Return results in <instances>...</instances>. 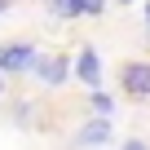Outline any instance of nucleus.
<instances>
[{
    "label": "nucleus",
    "mask_w": 150,
    "mask_h": 150,
    "mask_svg": "<svg viewBox=\"0 0 150 150\" xmlns=\"http://www.w3.org/2000/svg\"><path fill=\"white\" fill-rule=\"evenodd\" d=\"M102 141H110V115H97L75 132V146H102Z\"/></svg>",
    "instance_id": "4"
},
{
    "label": "nucleus",
    "mask_w": 150,
    "mask_h": 150,
    "mask_svg": "<svg viewBox=\"0 0 150 150\" xmlns=\"http://www.w3.org/2000/svg\"><path fill=\"white\" fill-rule=\"evenodd\" d=\"M119 5H132V0H119Z\"/></svg>",
    "instance_id": "12"
},
{
    "label": "nucleus",
    "mask_w": 150,
    "mask_h": 150,
    "mask_svg": "<svg viewBox=\"0 0 150 150\" xmlns=\"http://www.w3.org/2000/svg\"><path fill=\"white\" fill-rule=\"evenodd\" d=\"M31 71L40 75V84H66V57H57V53H35Z\"/></svg>",
    "instance_id": "3"
},
{
    "label": "nucleus",
    "mask_w": 150,
    "mask_h": 150,
    "mask_svg": "<svg viewBox=\"0 0 150 150\" xmlns=\"http://www.w3.org/2000/svg\"><path fill=\"white\" fill-rule=\"evenodd\" d=\"M124 150H150L146 141H124Z\"/></svg>",
    "instance_id": "8"
},
{
    "label": "nucleus",
    "mask_w": 150,
    "mask_h": 150,
    "mask_svg": "<svg viewBox=\"0 0 150 150\" xmlns=\"http://www.w3.org/2000/svg\"><path fill=\"white\" fill-rule=\"evenodd\" d=\"M119 84L128 88V97H150V62H128L119 71Z\"/></svg>",
    "instance_id": "2"
},
{
    "label": "nucleus",
    "mask_w": 150,
    "mask_h": 150,
    "mask_svg": "<svg viewBox=\"0 0 150 150\" xmlns=\"http://www.w3.org/2000/svg\"><path fill=\"white\" fill-rule=\"evenodd\" d=\"M49 9L62 22H71V18H93V5H88V0H49Z\"/></svg>",
    "instance_id": "6"
},
{
    "label": "nucleus",
    "mask_w": 150,
    "mask_h": 150,
    "mask_svg": "<svg viewBox=\"0 0 150 150\" xmlns=\"http://www.w3.org/2000/svg\"><path fill=\"white\" fill-rule=\"evenodd\" d=\"M88 5H93V18H97V13L106 9V0H88Z\"/></svg>",
    "instance_id": "9"
},
{
    "label": "nucleus",
    "mask_w": 150,
    "mask_h": 150,
    "mask_svg": "<svg viewBox=\"0 0 150 150\" xmlns=\"http://www.w3.org/2000/svg\"><path fill=\"white\" fill-rule=\"evenodd\" d=\"M5 5H9V0H0V13H5Z\"/></svg>",
    "instance_id": "11"
},
{
    "label": "nucleus",
    "mask_w": 150,
    "mask_h": 150,
    "mask_svg": "<svg viewBox=\"0 0 150 150\" xmlns=\"http://www.w3.org/2000/svg\"><path fill=\"white\" fill-rule=\"evenodd\" d=\"M75 71H80V80L88 84V88H97L102 84V62H97V49H80V57H75Z\"/></svg>",
    "instance_id": "5"
},
{
    "label": "nucleus",
    "mask_w": 150,
    "mask_h": 150,
    "mask_svg": "<svg viewBox=\"0 0 150 150\" xmlns=\"http://www.w3.org/2000/svg\"><path fill=\"white\" fill-rule=\"evenodd\" d=\"M93 110H97V115H115V97L102 93V88H93Z\"/></svg>",
    "instance_id": "7"
},
{
    "label": "nucleus",
    "mask_w": 150,
    "mask_h": 150,
    "mask_svg": "<svg viewBox=\"0 0 150 150\" xmlns=\"http://www.w3.org/2000/svg\"><path fill=\"white\" fill-rule=\"evenodd\" d=\"M35 44L31 40H9V44H0V71H31L35 62Z\"/></svg>",
    "instance_id": "1"
},
{
    "label": "nucleus",
    "mask_w": 150,
    "mask_h": 150,
    "mask_svg": "<svg viewBox=\"0 0 150 150\" xmlns=\"http://www.w3.org/2000/svg\"><path fill=\"white\" fill-rule=\"evenodd\" d=\"M146 27H150V0H146Z\"/></svg>",
    "instance_id": "10"
}]
</instances>
